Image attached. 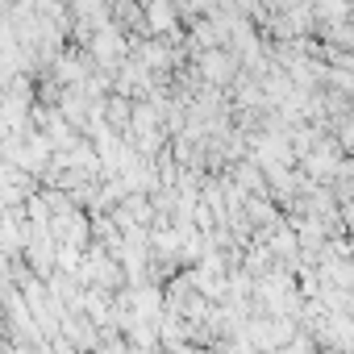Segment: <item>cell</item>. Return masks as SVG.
Instances as JSON below:
<instances>
[{
    "label": "cell",
    "mask_w": 354,
    "mask_h": 354,
    "mask_svg": "<svg viewBox=\"0 0 354 354\" xmlns=\"http://www.w3.org/2000/svg\"><path fill=\"white\" fill-rule=\"evenodd\" d=\"M142 55H146V63H154V67H162V63H167V50H162V46H146Z\"/></svg>",
    "instance_id": "5"
},
{
    "label": "cell",
    "mask_w": 354,
    "mask_h": 354,
    "mask_svg": "<svg viewBox=\"0 0 354 354\" xmlns=\"http://www.w3.org/2000/svg\"><path fill=\"white\" fill-rule=\"evenodd\" d=\"M201 71H205L209 80H230V75L238 71V59H234L230 50H205V55H201Z\"/></svg>",
    "instance_id": "3"
},
{
    "label": "cell",
    "mask_w": 354,
    "mask_h": 354,
    "mask_svg": "<svg viewBox=\"0 0 354 354\" xmlns=\"http://www.w3.org/2000/svg\"><path fill=\"white\" fill-rule=\"evenodd\" d=\"M350 63H354V59H350Z\"/></svg>",
    "instance_id": "6"
},
{
    "label": "cell",
    "mask_w": 354,
    "mask_h": 354,
    "mask_svg": "<svg viewBox=\"0 0 354 354\" xmlns=\"http://www.w3.org/2000/svg\"><path fill=\"white\" fill-rule=\"evenodd\" d=\"M92 50H96L100 63H117V59L125 55V38H121V30H117V26H104V30L92 38Z\"/></svg>",
    "instance_id": "2"
},
{
    "label": "cell",
    "mask_w": 354,
    "mask_h": 354,
    "mask_svg": "<svg viewBox=\"0 0 354 354\" xmlns=\"http://www.w3.org/2000/svg\"><path fill=\"white\" fill-rule=\"evenodd\" d=\"M59 75H63V80H80V75H84L80 59H59Z\"/></svg>",
    "instance_id": "4"
},
{
    "label": "cell",
    "mask_w": 354,
    "mask_h": 354,
    "mask_svg": "<svg viewBox=\"0 0 354 354\" xmlns=\"http://www.w3.org/2000/svg\"><path fill=\"white\" fill-rule=\"evenodd\" d=\"M175 5H180V0H150L146 5V30L150 34H175Z\"/></svg>",
    "instance_id": "1"
}]
</instances>
